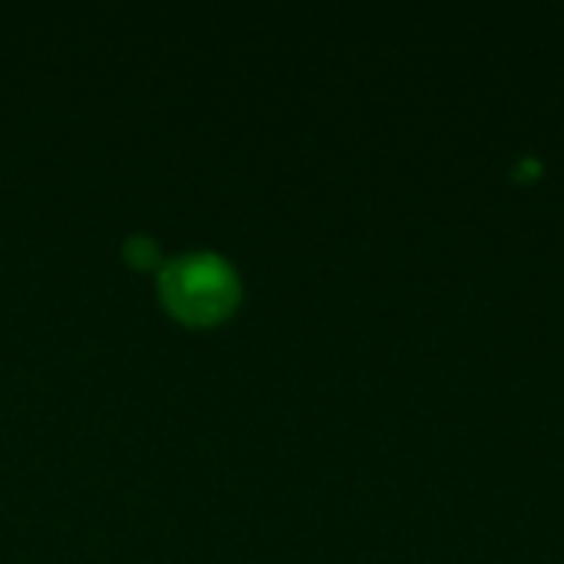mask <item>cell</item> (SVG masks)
Here are the masks:
<instances>
[{"mask_svg": "<svg viewBox=\"0 0 564 564\" xmlns=\"http://www.w3.org/2000/svg\"><path fill=\"white\" fill-rule=\"evenodd\" d=\"M159 294L165 307L188 324L221 321L241 297V278L215 251H188L162 264Z\"/></svg>", "mask_w": 564, "mask_h": 564, "instance_id": "obj_1", "label": "cell"}, {"mask_svg": "<svg viewBox=\"0 0 564 564\" xmlns=\"http://www.w3.org/2000/svg\"><path fill=\"white\" fill-rule=\"evenodd\" d=\"M126 251H129V258H132L135 264H149V261L155 258V245H152L145 235H132L129 245H126Z\"/></svg>", "mask_w": 564, "mask_h": 564, "instance_id": "obj_2", "label": "cell"}]
</instances>
